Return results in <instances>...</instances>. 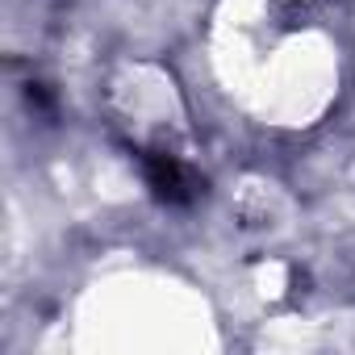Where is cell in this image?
<instances>
[{"mask_svg": "<svg viewBox=\"0 0 355 355\" xmlns=\"http://www.w3.org/2000/svg\"><path fill=\"white\" fill-rule=\"evenodd\" d=\"M142 167H146V184H150L155 197L167 201V205H189V201L197 197V189H201V184L193 180V171H189L184 163H175L171 155H146Z\"/></svg>", "mask_w": 355, "mask_h": 355, "instance_id": "1", "label": "cell"}]
</instances>
